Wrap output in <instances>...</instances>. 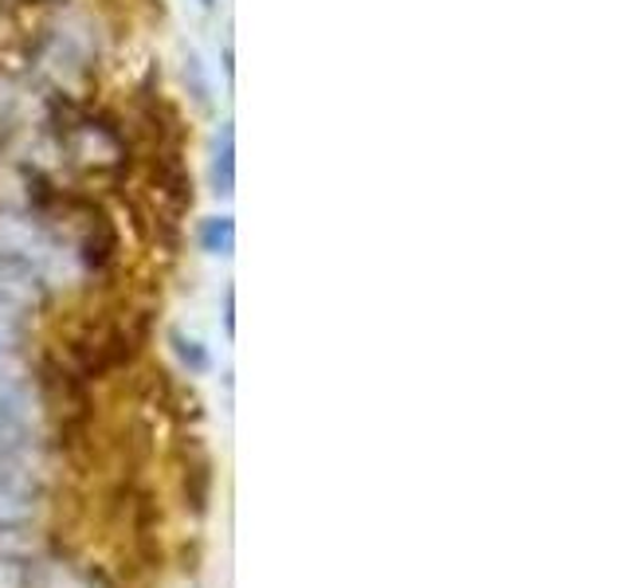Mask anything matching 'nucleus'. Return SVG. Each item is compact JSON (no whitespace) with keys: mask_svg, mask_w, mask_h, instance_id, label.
I'll return each instance as SVG.
<instances>
[{"mask_svg":"<svg viewBox=\"0 0 627 588\" xmlns=\"http://www.w3.org/2000/svg\"><path fill=\"white\" fill-rule=\"evenodd\" d=\"M0 353H4V346H0Z\"/></svg>","mask_w":627,"mask_h":588,"instance_id":"0eeeda50","label":"nucleus"},{"mask_svg":"<svg viewBox=\"0 0 627 588\" xmlns=\"http://www.w3.org/2000/svg\"><path fill=\"white\" fill-rule=\"evenodd\" d=\"M212 181H216V192H220V197H228L231 185H236V133H231V126H228V122H223V130H220V146H216Z\"/></svg>","mask_w":627,"mask_h":588,"instance_id":"f03ea898","label":"nucleus"},{"mask_svg":"<svg viewBox=\"0 0 627 588\" xmlns=\"http://www.w3.org/2000/svg\"><path fill=\"white\" fill-rule=\"evenodd\" d=\"M169 341H173V349H177V357H181L185 365H189V373H205L208 365V349L200 346V341H192V338H185L181 330H173L169 333Z\"/></svg>","mask_w":627,"mask_h":588,"instance_id":"20e7f679","label":"nucleus"},{"mask_svg":"<svg viewBox=\"0 0 627 588\" xmlns=\"http://www.w3.org/2000/svg\"><path fill=\"white\" fill-rule=\"evenodd\" d=\"M28 428V389L0 377V448H17Z\"/></svg>","mask_w":627,"mask_h":588,"instance_id":"f257e3e1","label":"nucleus"},{"mask_svg":"<svg viewBox=\"0 0 627 588\" xmlns=\"http://www.w3.org/2000/svg\"><path fill=\"white\" fill-rule=\"evenodd\" d=\"M200 4H205V9H212V4H216V0H200Z\"/></svg>","mask_w":627,"mask_h":588,"instance_id":"423d86ee","label":"nucleus"},{"mask_svg":"<svg viewBox=\"0 0 627 588\" xmlns=\"http://www.w3.org/2000/svg\"><path fill=\"white\" fill-rule=\"evenodd\" d=\"M200 243H205V251H212V256H231V243H236L231 216H212V220L200 228Z\"/></svg>","mask_w":627,"mask_h":588,"instance_id":"7ed1b4c3","label":"nucleus"},{"mask_svg":"<svg viewBox=\"0 0 627 588\" xmlns=\"http://www.w3.org/2000/svg\"><path fill=\"white\" fill-rule=\"evenodd\" d=\"M223 322H228V333L236 330V295H223Z\"/></svg>","mask_w":627,"mask_h":588,"instance_id":"39448f33","label":"nucleus"}]
</instances>
